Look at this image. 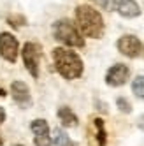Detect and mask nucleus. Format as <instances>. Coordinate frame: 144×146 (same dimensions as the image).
<instances>
[{
	"label": "nucleus",
	"mask_w": 144,
	"mask_h": 146,
	"mask_svg": "<svg viewBox=\"0 0 144 146\" xmlns=\"http://www.w3.org/2000/svg\"><path fill=\"white\" fill-rule=\"evenodd\" d=\"M53 141H55L56 146H76L74 141H72L61 129H55L53 130Z\"/></svg>",
	"instance_id": "nucleus-12"
},
{
	"label": "nucleus",
	"mask_w": 144,
	"mask_h": 146,
	"mask_svg": "<svg viewBox=\"0 0 144 146\" xmlns=\"http://www.w3.org/2000/svg\"><path fill=\"white\" fill-rule=\"evenodd\" d=\"M137 125H139V129H142V130H144V114H142V116L139 118V121H137Z\"/></svg>",
	"instance_id": "nucleus-18"
},
{
	"label": "nucleus",
	"mask_w": 144,
	"mask_h": 146,
	"mask_svg": "<svg viewBox=\"0 0 144 146\" xmlns=\"http://www.w3.org/2000/svg\"><path fill=\"white\" fill-rule=\"evenodd\" d=\"M16 146H21V144H16Z\"/></svg>",
	"instance_id": "nucleus-21"
},
{
	"label": "nucleus",
	"mask_w": 144,
	"mask_h": 146,
	"mask_svg": "<svg viewBox=\"0 0 144 146\" xmlns=\"http://www.w3.org/2000/svg\"><path fill=\"white\" fill-rule=\"evenodd\" d=\"M58 118H60L63 127H77V116L74 114V111L70 108H65V106L60 108L58 109Z\"/></svg>",
	"instance_id": "nucleus-11"
},
{
	"label": "nucleus",
	"mask_w": 144,
	"mask_h": 146,
	"mask_svg": "<svg viewBox=\"0 0 144 146\" xmlns=\"http://www.w3.org/2000/svg\"><path fill=\"white\" fill-rule=\"evenodd\" d=\"M55 67L60 72V76L65 79H77L85 70L83 60L76 51H70L67 48H55L53 49Z\"/></svg>",
	"instance_id": "nucleus-1"
},
{
	"label": "nucleus",
	"mask_w": 144,
	"mask_h": 146,
	"mask_svg": "<svg viewBox=\"0 0 144 146\" xmlns=\"http://www.w3.org/2000/svg\"><path fill=\"white\" fill-rule=\"evenodd\" d=\"M132 92L139 99H144V76H137L132 83Z\"/></svg>",
	"instance_id": "nucleus-13"
},
{
	"label": "nucleus",
	"mask_w": 144,
	"mask_h": 146,
	"mask_svg": "<svg viewBox=\"0 0 144 146\" xmlns=\"http://www.w3.org/2000/svg\"><path fill=\"white\" fill-rule=\"evenodd\" d=\"M116 104H118V109L121 111V113H130L132 111V106H130V102L127 100V99H123V97H118V100H116Z\"/></svg>",
	"instance_id": "nucleus-16"
},
{
	"label": "nucleus",
	"mask_w": 144,
	"mask_h": 146,
	"mask_svg": "<svg viewBox=\"0 0 144 146\" xmlns=\"http://www.w3.org/2000/svg\"><path fill=\"white\" fill-rule=\"evenodd\" d=\"M116 11L123 18H137L141 14V7L135 0H120L116 5Z\"/></svg>",
	"instance_id": "nucleus-10"
},
{
	"label": "nucleus",
	"mask_w": 144,
	"mask_h": 146,
	"mask_svg": "<svg viewBox=\"0 0 144 146\" xmlns=\"http://www.w3.org/2000/svg\"><path fill=\"white\" fill-rule=\"evenodd\" d=\"M95 121V127H97V139H98V146H106V141H107V135H106V130H104V121L100 118L93 120Z\"/></svg>",
	"instance_id": "nucleus-14"
},
{
	"label": "nucleus",
	"mask_w": 144,
	"mask_h": 146,
	"mask_svg": "<svg viewBox=\"0 0 144 146\" xmlns=\"http://www.w3.org/2000/svg\"><path fill=\"white\" fill-rule=\"evenodd\" d=\"M76 19L77 25L86 37L100 39L104 34V19L97 9L90 5H77L76 7Z\"/></svg>",
	"instance_id": "nucleus-2"
},
{
	"label": "nucleus",
	"mask_w": 144,
	"mask_h": 146,
	"mask_svg": "<svg viewBox=\"0 0 144 146\" xmlns=\"http://www.w3.org/2000/svg\"><path fill=\"white\" fill-rule=\"evenodd\" d=\"M18 49H19L18 39L13 34H9V32L0 34V56L14 64L18 60Z\"/></svg>",
	"instance_id": "nucleus-5"
},
{
	"label": "nucleus",
	"mask_w": 144,
	"mask_h": 146,
	"mask_svg": "<svg viewBox=\"0 0 144 146\" xmlns=\"http://www.w3.org/2000/svg\"><path fill=\"white\" fill-rule=\"evenodd\" d=\"M30 129L34 132V143L35 146H51L53 141H51V135H49V127H48V121L46 120H34Z\"/></svg>",
	"instance_id": "nucleus-7"
},
{
	"label": "nucleus",
	"mask_w": 144,
	"mask_h": 146,
	"mask_svg": "<svg viewBox=\"0 0 144 146\" xmlns=\"http://www.w3.org/2000/svg\"><path fill=\"white\" fill-rule=\"evenodd\" d=\"M93 2H95L98 7L106 9V11H114V9H116V5H118V2H116V0H93Z\"/></svg>",
	"instance_id": "nucleus-15"
},
{
	"label": "nucleus",
	"mask_w": 144,
	"mask_h": 146,
	"mask_svg": "<svg viewBox=\"0 0 144 146\" xmlns=\"http://www.w3.org/2000/svg\"><path fill=\"white\" fill-rule=\"evenodd\" d=\"M4 95H5V92H4V90H0V97H4Z\"/></svg>",
	"instance_id": "nucleus-19"
},
{
	"label": "nucleus",
	"mask_w": 144,
	"mask_h": 146,
	"mask_svg": "<svg viewBox=\"0 0 144 146\" xmlns=\"http://www.w3.org/2000/svg\"><path fill=\"white\" fill-rule=\"evenodd\" d=\"M11 95L16 104H19L21 108H28L32 104V97H30V90L26 86V83L23 81H14L11 85Z\"/></svg>",
	"instance_id": "nucleus-9"
},
{
	"label": "nucleus",
	"mask_w": 144,
	"mask_h": 146,
	"mask_svg": "<svg viewBox=\"0 0 144 146\" xmlns=\"http://www.w3.org/2000/svg\"><path fill=\"white\" fill-rule=\"evenodd\" d=\"M53 34H55V39L65 46H70V48H83L85 46L83 35L79 34L77 27L70 19H60V21H56L53 25Z\"/></svg>",
	"instance_id": "nucleus-3"
},
{
	"label": "nucleus",
	"mask_w": 144,
	"mask_h": 146,
	"mask_svg": "<svg viewBox=\"0 0 144 146\" xmlns=\"http://www.w3.org/2000/svg\"><path fill=\"white\" fill-rule=\"evenodd\" d=\"M4 120H5V111L4 108H0V123H4Z\"/></svg>",
	"instance_id": "nucleus-17"
},
{
	"label": "nucleus",
	"mask_w": 144,
	"mask_h": 146,
	"mask_svg": "<svg viewBox=\"0 0 144 146\" xmlns=\"http://www.w3.org/2000/svg\"><path fill=\"white\" fill-rule=\"evenodd\" d=\"M128 76H130V69L127 65H123V64H116V65H112L107 70L106 83H107L109 86H121V85H125V83H127Z\"/></svg>",
	"instance_id": "nucleus-8"
},
{
	"label": "nucleus",
	"mask_w": 144,
	"mask_h": 146,
	"mask_svg": "<svg viewBox=\"0 0 144 146\" xmlns=\"http://www.w3.org/2000/svg\"><path fill=\"white\" fill-rule=\"evenodd\" d=\"M118 46V51L121 55H125L128 58H137L142 51V46H141V40L135 37V35H123L120 37V40L116 42Z\"/></svg>",
	"instance_id": "nucleus-6"
},
{
	"label": "nucleus",
	"mask_w": 144,
	"mask_h": 146,
	"mask_svg": "<svg viewBox=\"0 0 144 146\" xmlns=\"http://www.w3.org/2000/svg\"><path fill=\"white\" fill-rule=\"evenodd\" d=\"M0 144H2V137H0Z\"/></svg>",
	"instance_id": "nucleus-20"
},
{
	"label": "nucleus",
	"mask_w": 144,
	"mask_h": 146,
	"mask_svg": "<svg viewBox=\"0 0 144 146\" xmlns=\"http://www.w3.org/2000/svg\"><path fill=\"white\" fill-rule=\"evenodd\" d=\"M23 64L34 78H39V62H40V46L35 42H26L21 49Z\"/></svg>",
	"instance_id": "nucleus-4"
}]
</instances>
